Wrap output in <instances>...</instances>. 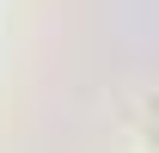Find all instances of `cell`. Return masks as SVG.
<instances>
[{
    "mask_svg": "<svg viewBox=\"0 0 159 153\" xmlns=\"http://www.w3.org/2000/svg\"><path fill=\"white\" fill-rule=\"evenodd\" d=\"M153 135H159V110H153Z\"/></svg>",
    "mask_w": 159,
    "mask_h": 153,
    "instance_id": "obj_1",
    "label": "cell"
}]
</instances>
